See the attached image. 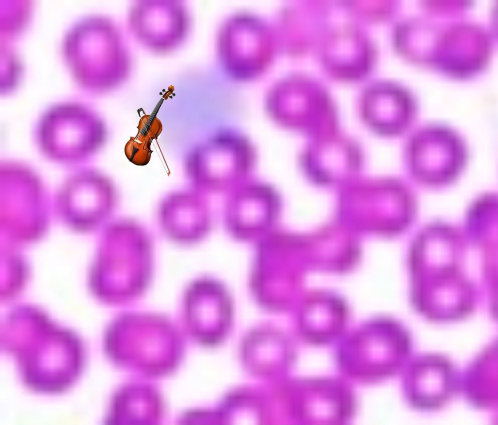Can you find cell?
Here are the masks:
<instances>
[{
  "label": "cell",
  "mask_w": 498,
  "mask_h": 425,
  "mask_svg": "<svg viewBox=\"0 0 498 425\" xmlns=\"http://www.w3.org/2000/svg\"><path fill=\"white\" fill-rule=\"evenodd\" d=\"M183 311L189 332L203 343H214L227 333L232 317V304L225 289L208 279H197L186 287Z\"/></svg>",
  "instance_id": "5b68a950"
},
{
  "label": "cell",
  "mask_w": 498,
  "mask_h": 425,
  "mask_svg": "<svg viewBox=\"0 0 498 425\" xmlns=\"http://www.w3.org/2000/svg\"><path fill=\"white\" fill-rule=\"evenodd\" d=\"M364 116L375 130L388 134H398L409 125L413 109L404 91L391 86L371 89L364 98Z\"/></svg>",
  "instance_id": "8fae6325"
},
{
  "label": "cell",
  "mask_w": 498,
  "mask_h": 425,
  "mask_svg": "<svg viewBox=\"0 0 498 425\" xmlns=\"http://www.w3.org/2000/svg\"><path fill=\"white\" fill-rule=\"evenodd\" d=\"M497 353L483 354L475 365L470 376L468 392L473 400L482 406H490L497 399Z\"/></svg>",
  "instance_id": "44dd1931"
},
{
  "label": "cell",
  "mask_w": 498,
  "mask_h": 425,
  "mask_svg": "<svg viewBox=\"0 0 498 425\" xmlns=\"http://www.w3.org/2000/svg\"><path fill=\"white\" fill-rule=\"evenodd\" d=\"M356 149L347 141L340 138H326L322 139L312 147L308 152L309 162L317 171H320L323 176L328 166L327 175L328 177L331 172L343 170L356 158Z\"/></svg>",
  "instance_id": "ffe728a7"
},
{
  "label": "cell",
  "mask_w": 498,
  "mask_h": 425,
  "mask_svg": "<svg viewBox=\"0 0 498 425\" xmlns=\"http://www.w3.org/2000/svg\"><path fill=\"white\" fill-rule=\"evenodd\" d=\"M404 337L394 325L385 322L369 325L344 353V364L358 376L374 377L388 374L399 366L406 355Z\"/></svg>",
  "instance_id": "277c9868"
},
{
  "label": "cell",
  "mask_w": 498,
  "mask_h": 425,
  "mask_svg": "<svg viewBox=\"0 0 498 425\" xmlns=\"http://www.w3.org/2000/svg\"><path fill=\"white\" fill-rule=\"evenodd\" d=\"M446 364L440 359L430 358L414 368L408 382L409 394L413 403L431 407L446 398L451 385L450 372Z\"/></svg>",
  "instance_id": "9a60e30c"
},
{
  "label": "cell",
  "mask_w": 498,
  "mask_h": 425,
  "mask_svg": "<svg viewBox=\"0 0 498 425\" xmlns=\"http://www.w3.org/2000/svg\"><path fill=\"white\" fill-rule=\"evenodd\" d=\"M412 172L421 180L441 184L452 180L464 160V148L455 133L441 126L424 128L415 135L408 148Z\"/></svg>",
  "instance_id": "3957f363"
},
{
  "label": "cell",
  "mask_w": 498,
  "mask_h": 425,
  "mask_svg": "<svg viewBox=\"0 0 498 425\" xmlns=\"http://www.w3.org/2000/svg\"><path fill=\"white\" fill-rule=\"evenodd\" d=\"M344 310L341 302L331 296L313 298L306 303L301 313V327L303 335L315 342L332 339L343 326Z\"/></svg>",
  "instance_id": "2e32d148"
},
{
  "label": "cell",
  "mask_w": 498,
  "mask_h": 425,
  "mask_svg": "<svg viewBox=\"0 0 498 425\" xmlns=\"http://www.w3.org/2000/svg\"><path fill=\"white\" fill-rule=\"evenodd\" d=\"M371 50L367 42L355 33H343L334 37L324 53L325 64L335 74L342 77L359 76L369 68Z\"/></svg>",
  "instance_id": "e0dca14e"
},
{
  "label": "cell",
  "mask_w": 498,
  "mask_h": 425,
  "mask_svg": "<svg viewBox=\"0 0 498 425\" xmlns=\"http://www.w3.org/2000/svg\"><path fill=\"white\" fill-rule=\"evenodd\" d=\"M287 344L279 333L270 331L254 333L244 346L246 364L252 372L260 374L278 372L285 367L288 356Z\"/></svg>",
  "instance_id": "ac0fdd59"
},
{
  "label": "cell",
  "mask_w": 498,
  "mask_h": 425,
  "mask_svg": "<svg viewBox=\"0 0 498 425\" xmlns=\"http://www.w3.org/2000/svg\"><path fill=\"white\" fill-rule=\"evenodd\" d=\"M304 388L303 411L311 422H339L350 414L351 399L339 385L318 380L306 383Z\"/></svg>",
  "instance_id": "5bb4252c"
},
{
  "label": "cell",
  "mask_w": 498,
  "mask_h": 425,
  "mask_svg": "<svg viewBox=\"0 0 498 425\" xmlns=\"http://www.w3.org/2000/svg\"><path fill=\"white\" fill-rule=\"evenodd\" d=\"M329 104L316 85L297 80L279 88L273 95L271 108L274 116L284 124L307 127L328 121L331 115Z\"/></svg>",
  "instance_id": "52a82bcc"
},
{
  "label": "cell",
  "mask_w": 498,
  "mask_h": 425,
  "mask_svg": "<svg viewBox=\"0 0 498 425\" xmlns=\"http://www.w3.org/2000/svg\"><path fill=\"white\" fill-rule=\"evenodd\" d=\"M157 213L162 232L170 241L180 246L197 243L209 229L206 203L193 191H177L166 195L160 201Z\"/></svg>",
  "instance_id": "8992f818"
},
{
  "label": "cell",
  "mask_w": 498,
  "mask_h": 425,
  "mask_svg": "<svg viewBox=\"0 0 498 425\" xmlns=\"http://www.w3.org/2000/svg\"><path fill=\"white\" fill-rule=\"evenodd\" d=\"M79 108L65 107L46 117L42 138L46 149L56 155H76L92 149L91 117Z\"/></svg>",
  "instance_id": "ba28073f"
},
{
  "label": "cell",
  "mask_w": 498,
  "mask_h": 425,
  "mask_svg": "<svg viewBox=\"0 0 498 425\" xmlns=\"http://www.w3.org/2000/svg\"><path fill=\"white\" fill-rule=\"evenodd\" d=\"M109 228L112 299L115 303L126 304L141 297L150 285L154 264L153 241L146 228L132 217L118 218Z\"/></svg>",
  "instance_id": "7a4b0ae2"
},
{
  "label": "cell",
  "mask_w": 498,
  "mask_h": 425,
  "mask_svg": "<svg viewBox=\"0 0 498 425\" xmlns=\"http://www.w3.org/2000/svg\"><path fill=\"white\" fill-rule=\"evenodd\" d=\"M437 60L446 70L455 73H469L480 68L487 56L485 36L470 26L451 29L437 44Z\"/></svg>",
  "instance_id": "30bf717a"
},
{
  "label": "cell",
  "mask_w": 498,
  "mask_h": 425,
  "mask_svg": "<svg viewBox=\"0 0 498 425\" xmlns=\"http://www.w3.org/2000/svg\"><path fill=\"white\" fill-rule=\"evenodd\" d=\"M113 403L111 422L114 424H153L160 414L158 396L145 387L124 388L116 396Z\"/></svg>",
  "instance_id": "d6986e66"
},
{
  "label": "cell",
  "mask_w": 498,
  "mask_h": 425,
  "mask_svg": "<svg viewBox=\"0 0 498 425\" xmlns=\"http://www.w3.org/2000/svg\"><path fill=\"white\" fill-rule=\"evenodd\" d=\"M276 201L272 194L262 188H253L240 194L230 211V223L237 234L250 236L266 229L273 220Z\"/></svg>",
  "instance_id": "4fadbf2b"
},
{
  "label": "cell",
  "mask_w": 498,
  "mask_h": 425,
  "mask_svg": "<svg viewBox=\"0 0 498 425\" xmlns=\"http://www.w3.org/2000/svg\"><path fill=\"white\" fill-rule=\"evenodd\" d=\"M247 146L236 139L225 138L213 142L192 168L199 182L222 184L236 178L246 169L249 158Z\"/></svg>",
  "instance_id": "7c38bea8"
},
{
  "label": "cell",
  "mask_w": 498,
  "mask_h": 425,
  "mask_svg": "<svg viewBox=\"0 0 498 425\" xmlns=\"http://www.w3.org/2000/svg\"><path fill=\"white\" fill-rule=\"evenodd\" d=\"M255 21H235L227 30L224 40L226 60L234 71L243 75L257 72L269 56L267 33Z\"/></svg>",
  "instance_id": "9c48e42d"
},
{
  "label": "cell",
  "mask_w": 498,
  "mask_h": 425,
  "mask_svg": "<svg viewBox=\"0 0 498 425\" xmlns=\"http://www.w3.org/2000/svg\"><path fill=\"white\" fill-rule=\"evenodd\" d=\"M112 357L146 372L162 373L174 365L180 337L170 322L155 315L129 313L114 322L108 336Z\"/></svg>",
  "instance_id": "6da1fadb"
}]
</instances>
